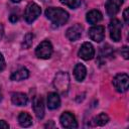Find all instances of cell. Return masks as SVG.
Masks as SVG:
<instances>
[{"label":"cell","instance_id":"12","mask_svg":"<svg viewBox=\"0 0 129 129\" xmlns=\"http://www.w3.org/2000/svg\"><path fill=\"white\" fill-rule=\"evenodd\" d=\"M32 108H33V111H34L36 117L38 119H42L44 116V104H43V100L41 97L35 96L33 98Z\"/></svg>","mask_w":129,"mask_h":129},{"label":"cell","instance_id":"29","mask_svg":"<svg viewBox=\"0 0 129 129\" xmlns=\"http://www.w3.org/2000/svg\"><path fill=\"white\" fill-rule=\"evenodd\" d=\"M12 2H14V3H18V2H20L21 0H11Z\"/></svg>","mask_w":129,"mask_h":129},{"label":"cell","instance_id":"16","mask_svg":"<svg viewBox=\"0 0 129 129\" xmlns=\"http://www.w3.org/2000/svg\"><path fill=\"white\" fill-rule=\"evenodd\" d=\"M86 75H87L86 67L82 63H77L74 69V76H75L76 80L78 82H82L86 78Z\"/></svg>","mask_w":129,"mask_h":129},{"label":"cell","instance_id":"11","mask_svg":"<svg viewBox=\"0 0 129 129\" xmlns=\"http://www.w3.org/2000/svg\"><path fill=\"white\" fill-rule=\"evenodd\" d=\"M123 2H124V0H107V2L105 4L107 14L111 17L115 16L119 12L120 7L123 4Z\"/></svg>","mask_w":129,"mask_h":129},{"label":"cell","instance_id":"18","mask_svg":"<svg viewBox=\"0 0 129 129\" xmlns=\"http://www.w3.org/2000/svg\"><path fill=\"white\" fill-rule=\"evenodd\" d=\"M109 121V117L107 114L105 113H100L99 115L95 116L92 120H91V124L93 126H104L105 124H107Z\"/></svg>","mask_w":129,"mask_h":129},{"label":"cell","instance_id":"2","mask_svg":"<svg viewBox=\"0 0 129 129\" xmlns=\"http://www.w3.org/2000/svg\"><path fill=\"white\" fill-rule=\"evenodd\" d=\"M53 87L60 94H66L70 87V77L66 72H59L53 79Z\"/></svg>","mask_w":129,"mask_h":129},{"label":"cell","instance_id":"17","mask_svg":"<svg viewBox=\"0 0 129 129\" xmlns=\"http://www.w3.org/2000/svg\"><path fill=\"white\" fill-rule=\"evenodd\" d=\"M28 77H29V72H28V70L25 69V68H21V69H19L18 71L14 72V73L11 75L10 79H11V81L19 82V81H22V80L27 79Z\"/></svg>","mask_w":129,"mask_h":129},{"label":"cell","instance_id":"27","mask_svg":"<svg viewBox=\"0 0 129 129\" xmlns=\"http://www.w3.org/2000/svg\"><path fill=\"white\" fill-rule=\"evenodd\" d=\"M3 34H4V28H3V25H2V23L0 22V40L2 39V37H3Z\"/></svg>","mask_w":129,"mask_h":129},{"label":"cell","instance_id":"10","mask_svg":"<svg viewBox=\"0 0 129 129\" xmlns=\"http://www.w3.org/2000/svg\"><path fill=\"white\" fill-rule=\"evenodd\" d=\"M82 32H83V26L81 24L77 23L68 28V30L66 32V36L69 40L76 41L82 36Z\"/></svg>","mask_w":129,"mask_h":129},{"label":"cell","instance_id":"23","mask_svg":"<svg viewBox=\"0 0 129 129\" xmlns=\"http://www.w3.org/2000/svg\"><path fill=\"white\" fill-rule=\"evenodd\" d=\"M6 64H5V59H4V56L3 54L0 52V72H2L4 69H5Z\"/></svg>","mask_w":129,"mask_h":129},{"label":"cell","instance_id":"28","mask_svg":"<svg viewBox=\"0 0 129 129\" xmlns=\"http://www.w3.org/2000/svg\"><path fill=\"white\" fill-rule=\"evenodd\" d=\"M45 127H48V128H49V127H54V124H53V122H52V121H50V123H49V124H48V123H47V124H45Z\"/></svg>","mask_w":129,"mask_h":129},{"label":"cell","instance_id":"24","mask_svg":"<svg viewBox=\"0 0 129 129\" xmlns=\"http://www.w3.org/2000/svg\"><path fill=\"white\" fill-rule=\"evenodd\" d=\"M128 12H129V9H128V8H126V9L124 10V12H123V18H124V20H125L126 23L129 22V15H128Z\"/></svg>","mask_w":129,"mask_h":129},{"label":"cell","instance_id":"1","mask_svg":"<svg viewBox=\"0 0 129 129\" xmlns=\"http://www.w3.org/2000/svg\"><path fill=\"white\" fill-rule=\"evenodd\" d=\"M45 16L56 26L63 25L69 20V13L61 8L49 7L45 10Z\"/></svg>","mask_w":129,"mask_h":129},{"label":"cell","instance_id":"26","mask_svg":"<svg viewBox=\"0 0 129 129\" xmlns=\"http://www.w3.org/2000/svg\"><path fill=\"white\" fill-rule=\"evenodd\" d=\"M9 20H10L12 23H15V22L18 20V17H17V15L11 14V15H10V17H9Z\"/></svg>","mask_w":129,"mask_h":129},{"label":"cell","instance_id":"30","mask_svg":"<svg viewBox=\"0 0 129 129\" xmlns=\"http://www.w3.org/2000/svg\"><path fill=\"white\" fill-rule=\"evenodd\" d=\"M2 100V91H1V88H0V101Z\"/></svg>","mask_w":129,"mask_h":129},{"label":"cell","instance_id":"5","mask_svg":"<svg viewBox=\"0 0 129 129\" xmlns=\"http://www.w3.org/2000/svg\"><path fill=\"white\" fill-rule=\"evenodd\" d=\"M41 13V8L36 3H29L24 12V19L27 23H32Z\"/></svg>","mask_w":129,"mask_h":129},{"label":"cell","instance_id":"3","mask_svg":"<svg viewBox=\"0 0 129 129\" xmlns=\"http://www.w3.org/2000/svg\"><path fill=\"white\" fill-rule=\"evenodd\" d=\"M52 45L50 43V41L48 40H43L42 42H40L36 49H35V54L38 58H42V59H47L51 56L52 54Z\"/></svg>","mask_w":129,"mask_h":129},{"label":"cell","instance_id":"15","mask_svg":"<svg viewBox=\"0 0 129 129\" xmlns=\"http://www.w3.org/2000/svg\"><path fill=\"white\" fill-rule=\"evenodd\" d=\"M102 18H103V15L99 10H91L87 13V16H86V19L90 24H96L100 22Z\"/></svg>","mask_w":129,"mask_h":129},{"label":"cell","instance_id":"13","mask_svg":"<svg viewBox=\"0 0 129 129\" xmlns=\"http://www.w3.org/2000/svg\"><path fill=\"white\" fill-rule=\"evenodd\" d=\"M60 105V99L58 94L56 93H49L47 95V107L50 110H55Z\"/></svg>","mask_w":129,"mask_h":129},{"label":"cell","instance_id":"21","mask_svg":"<svg viewBox=\"0 0 129 129\" xmlns=\"http://www.w3.org/2000/svg\"><path fill=\"white\" fill-rule=\"evenodd\" d=\"M59 2L72 9H76L81 5V0H59Z\"/></svg>","mask_w":129,"mask_h":129},{"label":"cell","instance_id":"22","mask_svg":"<svg viewBox=\"0 0 129 129\" xmlns=\"http://www.w3.org/2000/svg\"><path fill=\"white\" fill-rule=\"evenodd\" d=\"M120 52H121L122 56H123L125 59H128V47H127V46H123V47L121 48Z\"/></svg>","mask_w":129,"mask_h":129},{"label":"cell","instance_id":"20","mask_svg":"<svg viewBox=\"0 0 129 129\" xmlns=\"http://www.w3.org/2000/svg\"><path fill=\"white\" fill-rule=\"evenodd\" d=\"M32 42H33V34L31 32H28L25 34L21 46L22 48H29L32 45Z\"/></svg>","mask_w":129,"mask_h":129},{"label":"cell","instance_id":"4","mask_svg":"<svg viewBox=\"0 0 129 129\" xmlns=\"http://www.w3.org/2000/svg\"><path fill=\"white\" fill-rule=\"evenodd\" d=\"M113 86L119 93H124L129 87V77L127 74H118L113 79Z\"/></svg>","mask_w":129,"mask_h":129},{"label":"cell","instance_id":"7","mask_svg":"<svg viewBox=\"0 0 129 129\" xmlns=\"http://www.w3.org/2000/svg\"><path fill=\"white\" fill-rule=\"evenodd\" d=\"M60 124L63 128H68V129H74L78 127V123L77 120L75 118V116L71 113V112H63L59 118Z\"/></svg>","mask_w":129,"mask_h":129},{"label":"cell","instance_id":"19","mask_svg":"<svg viewBox=\"0 0 129 129\" xmlns=\"http://www.w3.org/2000/svg\"><path fill=\"white\" fill-rule=\"evenodd\" d=\"M18 122L22 127H29L32 125V118L26 112H21L18 115Z\"/></svg>","mask_w":129,"mask_h":129},{"label":"cell","instance_id":"8","mask_svg":"<svg viewBox=\"0 0 129 129\" xmlns=\"http://www.w3.org/2000/svg\"><path fill=\"white\" fill-rule=\"evenodd\" d=\"M79 56L84 60H90L95 56L94 46L90 42H84L78 52Z\"/></svg>","mask_w":129,"mask_h":129},{"label":"cell","instance_id":"14","mask_svg":"<svg viewBox=\"0 0 129 129\" xmlns=\"http://www.w3.org/2000/svg\"><path fill=\"white\" fill-rule=\"evenodd\" d=\"M11 101L16 106H25L28 102V98L23 93H13L11 96Z\"/></svg>","mask_w":129,"mask_h":129},{"label":"cell","instance_id":"6","mask_svg":"<svg viewBox=\"0 0 129 129\" xmlns=\"http://www.w3.org/2000/svg\"><path fill=\"white\" fill-rule=\"evenodd\" d=\"M121 30H122V24L120 20L114 18L109 23V31H110V37L112 40L118 42L121 39Z\"/></svg>","mask_w":129,"mask_h":129},{"label":"cell","instance_id":"9","mask_svg":"<svg viewBox=\"0 0 129 129\" xmlns=\"http://www.w3.org/2000/svg\"><path fill=\"white\" fill-rule=\"evenodd\" d=\"M88 34L92 40H94L96 42H101L105 37V28L102 25L93 26L89 29Z\"/></svg>","mask_w":129,"mask_h":129},{"label":"cell","instance_id":"25","mask_svg":"<svg viewBox=\"0 0 129 129\" xmlns=\"http://www.w3.org/2000/svg\"><path fill=\"white\" fill-rule=\"evenodd\" d=\"M9 125L4 120H0V129H8Z\"/></svg>","mask_w":129,"mask_h":129}]
</instances>
